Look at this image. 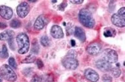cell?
<instances>
[{"mask_svg": "<svg viewBox=\"0 0 125 82\" xmlns=\"http://www.w3.org/2000/svg\"><path fill=\"white\" fill-rule=\"evenodd\" d=\"M114 35H115V30L112 28L106 29V30L104 32V36L105 37H112Z\"/></svg>", "mask_w": 125, "mask_h": 82, "instance_id": "21", "label": "cell"}, {"mask_svg": "<svg viewBox=\"0 0 125 82\" xmlns=\"http://www.w3.org/2000/svg\"><path fill=\"white\" fill-rule=\"evenodd\" d=\"M51 34L56 39H60L63 37V32L62 28L58 25H53L51 27Z\"/></svg>", "mask_w": 125, "mask_h": 82, "instance_id": "13", "label": "cell"}, {"mask_svg": "<svg viewBox=\"0 0 125 82\" xmlns=\"http://www.w3.org/2000/svg\"><path fill=\"white\" fill-rule=\"evenodd\" d=\"M40 42L43 47H49L50 45L51 40L47 36H43L40 39Z\"/></svg>", "mask_w": 125, "mask_h": 82, "instance_id": "19", "label": "cell"}, {"mask_svg": "<svg viewBox=\"0 0 125 82\" xmlns=\"http://www.w3.org/2000/svg\"><path fill=\"white\" fill-rule=\"evenodd\" d=\"M78 18L80 23L87 28H92L95 26V21L92 16V14L86 9H82L80 10L78 14Z\"/></svg>", "mask_w": 125, "mask_h": 82, "instance_id": "1", "label": "cell"}, {"mask_svg": "<svg viewBox=\"0 0 125 82\" xmlns=\"http://www.w3.org/2000/svg\"><path fill=\"white\" fill-rule=\"evenodd\" d=\"M0 75L1 78L10 82H15L17 80L16 73L8 65H3L0 67Z\"/></svg>", "mask_w": 125, "mask_h": 82, "instance_id": "4", "label": "cell"}, {"mask_svg": "<svg viewBox=\"0 0 125 82\" xmlns=\"http://www.w3.org/2000/svg\"><path fill=\"white\" fill-rule=\"evenodd\" d=\"M110 72L113 76L115 78H119L121 74V71L119 67H113L110 69Z\"/></svg>", "mask_w": 125, "mask_h": 82, "instance_id": "16", "label": "cell"}, {"mask_svg": "<svg viewBox=\"0 0 125 82\" xmlns=\"http://www.w3.org/2000/svg\"><path fill=\"white\" fill-rule=\"evenodd\" d=\"M71 45H72L73 47H74V46L75 45V40H73V39H72V40H71Z\"/></svg>", "mask_w": 125, "mask_h": 82, "instance_id": "29", "label": "cell"}, {"mask_svg": "<svg viewBox=\"0 0 125 82\" xmlns=\"http://www.w3.org/2000/svg\"><path fill=\"white\" fill-rule=\"evenodd\" d=\"M30 11V7L27 2H22L16 8L17 14L21 18H24L28 15Z\"/></svg>", "mask_w": 125, "mask_h": 82, "instance_id": "6", "label": "cell"}, {"mask_svg": "<svg viewBox=\"0 0 125 82\" xmlns=\"http://www.w3.org/2000/svg\"><path fill=\"white\" fill-rule=\"evenodd\" d=\"M15 36V33L14 31L11 30H7L1 32L0 34V40L1 41H9L10 39H12Z\"/></svg>", "mask_w": 125, "mask_h": 82, "instance_id": "14", "label": "cell"}, {"mask_svg": "<svg viewBox=\"0 0 125 82\" xmlns=\"http://www.w3.org/2000/svg\"><path fill=\"white\" fill-rule=\"evenodd\" d=\"M2 82V81H1V79L0 78V82Z\"/></svg>", "mask_w": 125, "mask_h": 82, "instance_id": "30", "label": "cell"}, {"mask_svg": "<svg viewBox=\"0 0 125 82\" xmlns=\"http://www.w3.org/2000/svg\"><path fill=\"white\" fill-rule=\"evenodd\" d=\"M48 22L47 18L45 15H40L36 19L34 24V28L36 30H40L44 28V27Z\"/></svg>", "mask_w": 125, "mask_h": 82, "instance_id": "8", "label": "cell"}, {"mask_svg": "<svg viewBox=\"0 0 125 82\" xmlns=\"http://www.w3.org/2000/svg\"><path fill=\"white\" fill-rule=\"evenodd\" d=\"M36 65H37L38 67L39 68V69H42V68H43V64L42 61L40 59H38L36 60Z\"/></svg>", "mask_w": 125, "mask_h": 82, "instance_id": "27", "label": "cell"}, {"mask_svg": "<svg viewBox=\"0 0 125 82\" xmlns=\"http://www.w3.org/2000/svg\"><path fill=\"white\" fill-rule=\"evenodd\" d=\"M70 2L73 4H82L84 2V1H82V0H81V1H79V0L78 1H70Z\"/></svg>", "mask_w": 125, "mask_h": 82, "instance_id": "28", "label": "cell"}, {"mask_svg": "<svg viewBox=\"0 0 125 82\" xmlns=\"http://www.w3.org/2000/svg\"><path fill=\"white\" fill-rule=\"evenodd\" d=\"M13 15V11L11 8L5 5L0 6V16L5 19L9 20Z\"/></svg>", "mask_w": 125, "mask_h": 82, "instance_id": "10", "label": "cell"}, {"mask_svg": "<svg viewBox=\"0 0 125 82\" xmlns=\"http://www.w3.org/2000/svg\"><path fill=\"white\" fill-rule=\"evenodd\" d=\"M112 23L117 27L123 28L125 27V17L119 15L118 14H114L111 18Z\"/></svg>", "mask_w": 125, "mask_h": 82, "instance_id": "11", "label": "cell"}, {"mask_svg": "<svg viewBox=\"0 0 125 82\" xmlns=\"http://www.w3.org/2000/svg\"><path fill=\"white\" fill-rule=\"evenodd\" d=\"M103 82H112V78L108 74H104L102 78Z\"/></svg>", "mask_w": 125, "mask_h": 82, "instance_id": "24", "label": "cell"}, {"mask_svg": "<svg viewBox=\"0 0 125 82\" xmlns=\"http://www.w3.org/2000/svg\"><path fill=\"white\" fill-rule=\"evenodd\" d=\"M84 76L88 81L97 82L99 80V75L94 69H87L84 71Z\"/></svg>", "mask_w": 125, "mask_h": 82, "instance_id": "9", "label": "cell"}, {"mask_svg": "<svg viewBox=\"0 0 125 82\" xmlns=\"http://www.w3.org/2000/svg\"><path fill=\"white\" fill-rule=\"evenodd\" d=\"M75 36L78 38L80 41L84 42L86 41V34L84 30L81 27H76L75 28V32H74Z\"/></svg>", "mask_w": 125, "mask_h": 82, "instance_id": "15", "label": "cell"}, {"mask_svg": "<svg viewBox=\"0 0 125 82\" xmlns=\"http://www.w3.org/2000/svg\"><path fill=\"white\" fill-rule=\"evenodd\" d=\"M36 61V57L33 54H29L27 56L26 58H25L24 60H23L21 63L23 64H31V63H33Z\"/></svg>", "mask_w": 125, "mask_h": 82, "instance_id": "18", "label": "cell"}, {"mask_svg": "<svg viewBox=\"0 0 125 82\" xmlns=\"http://www.w3.org/2000/svg\"><path fill=\"white\" fill-rule=\"evenodd\" d=\"M95 65H96V67H97V69H99L100 71H103V72L110 71V69L112 68L111 64H109L108 62H107L106 61H105L103 59L97 60Z\"/></svg>", "mask_w": 125, "mask_h": 82, "instance_id": "12", "label": "cell"}, {"mask_svg": "<svg viewBox=\"0 0 125 82\" xmlns=\"http://www.w3.org/2000/svg\"><path fill=\"white\" fill-rule=\"evenodd\" d=\"M103 60L112 64L116 63L118 60V54L115 50L110 49H105L103 52Z\"/></svg>", "mask_w": 125, "mask_h": 82, "instance_id": "5", "label": "cell"}, {"mask_svg": "<svg viewBox=\"0 0 125 82\" xmlns=\"http://www.w3.org/2000/svg\"><path fill=\"white\" fill-rule=\"evenodd\" d=\"M16 42L18 46L19 54H25L29 51L30 41L28 36L25 33H21L16 36Z\"/></svg>", "mask_w": 125, "mask_h": 82, "instance_id": "3", "label": "cell"}, {"mask_svg": "<svg viewBox=\"0 0 125 82\" xmlns=\"http://www.w3.org/2000/svg\"><path fill=\"white\" fill-rule=\"evenodd\" d=\"M9 64L10 67L11 68H13V69H17V67H18V65H17L15 59L12 57L10 58L9 59Z\"/></svg>", "mask_w": 125, "mask_h": 82, "instance_id": "23", "label": "cell"}, {"mask_svg": "<svg viewBox=\"0 0 125 82\" xmlns=\"http://www.w3.org/2000/svg\"><path fill=\"white\" fill-rule=\"evenodd\" d=\"M21 25V23L18 19H14L11 21V22L10 23V26L14 28H19L20 27Z\"/></svg>", "mask_w": 125, "mask_h": 82, "instance_id": "20", "label": "cell"}, {"mask_svg": "<svg viewBox=\"0 0 125 82\" xmlns=\"http://www.w3.org/2000/svg\"><path fill=\"white\" fill-rule=\"evenodd\" d=\"M118 14L123 17H125V8L123 7L118 10Z\"/></svg>", "mask_w": 125, "mask_h": 82, "instance_id": "26", "label": "cell"}, {"mask_svg": "<svg viewBox=\"0 0 125 82\" xmlns=\"http://www.w3.org/2000/svg\"><path fill=\"white\" fill-rule=\"evenodd\" d=\"M9 57V52H8L7 47L6 45H3L1 50H0V58H7Z\"/></svg>", "mask_w": 125, "mask_h": 82, "instance_id": "17", "label": "cell"}, {"mask_svg": "<svg viewBox=\"0 0 125 82\" xmlns=\"http://www.w3.org/2000/svg\"><path fill=\"white\" fill-rule=\"evenodd\" d=\"M32 48L31 49V51L34 54H38V51H39V46H38V42L36 41V39L34 40V42L32 43Z\"/></svg>", "mask_w": 125, "mask_h": 82, "instance_id": "22", "label": "cell"}, {"mask_svg": "<svg viewBox=\"0 0 125 82\" xmlns=\"http://www.w3.org/2000/svg\"><path fill=\"white\" fill-rule=\"evenodd\" d=\"M101 49H102V46L100 43L97 42H94V43H90V45H88L86 48V50L88 54L90 55L96 56L101 52Z\"/></svg>", "mask_w": 125, "mask_h": 82, "instance_id": "7", "label": "cell"}, {"mask_svg": "<svg viewBox=\"0 0 125 82\" xmlns=\"http://www.w3.org/2000/svg\"><path fill=\"white\" fill-rule=\"evenodd\" d=\"M42 82V78L41 77L39 76L38 75H34L32 78L31 82Z\"/></svg>", "mask_w": 125, "mask_h": 82, "instance_id": "25", "label": "cell"}, {"mask_svg": "<svg viewBox=\"0 0 125 82\" xmlns=\"http://www.w3.org/2000/svg\"><path fill=\"white\" fill-rule=\"evenodd\" d=\"M62 64L65 69L75 70L78 67V62L77 59V54L75 50H69L67 55L64 57Z\"/></svg>", "mask_w": 125, "mask_h": 82, "instance_id": "2", "label": "cell"}]
</instances>
